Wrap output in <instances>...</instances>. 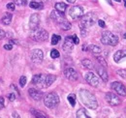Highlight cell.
<instances>
[{
	"label": "cell",
	"mask_w": 126,
	"mask_h": 118,
	"mask_svg": "<svg viewBox=\"0 0 126 118\" xmlns=\"http://www.w3.org/2000/svg\"><path fill=\"white\" fill-rule=\"evenodd\" d=\"M97 21V15L95 13H87V14H83L82 16L80 17V22H79V26L80 29H86L89 28L91 26H93Z\"/></svg>",
	"instance_id": "7a4b0ae2"
},
{
	"label": "cell",
	"mask_w": 126,
	"mask_h": 118,
	"mask_svg": "<svg viewBox=\"0 0 126 118\" xmlns=\"http://www.w3.org/2000/svg\"><path fill=\"white\" fill-rule=\"evenodd\" d=\"M123 37H124V39H126V33H124V35H123Z\"/></svg>",
	"instance_id": "ee69618b"
},
{
	"label": "cell",
	"mask_w": 126,
	"mask_h": 118,
	"mask_svg": "<svg viewBox=\"0 0 126 118\" xmlns=\"http://www.w3.org/2000/svg\"><path fill=\"white\" fill-rule=\"evenodd\" d=\"M67 2H69V3H75L76 2V0H66Z\"/></svg>",
	"instance_id": "b9f144b4"
},
{
	"label": "cell",
	"mask_w": 126,
	"mask_h": 118,
	"mask_svg": "<svg viewBox=\"0 0 126 118\" xmlns=\"http://www.w3.org/2000/svg\"><path fill=\"white\" fill-rule=\"evenodd\" d=\"M110 88L119 96H126V87L120 81H113L110 84Z\"/></svg>",
	"instance_id": "52a82bcc"
},
{
	"label": "cell",
	"mask_w": 126,
	"mask_h": 118,
	"mask_svg": "<svg viewBox=\"0 0 126 118\" xmlns=\"http://www.w3.org/2000/svg\"><path fill=\"white\" fill-rule=\"evenodd\" d=\"M31 38L36 42H45L48 39V33L45 29L33 30V33L31 34Z\"/></svg>",
	"instance_id": "5b68a950"
},
{
	"label": "cell",
	"mask_w": 126,
	"mask_h": 118,
	"mask_svg": "<svg viewBox=\"0 0 126 118\" xmlns=\"http://www.w3.org/2000/svg\"><path fill=\"white\" fill-rule=\"evenodd\" d=\"M15 5H16L15 3L10 2V3H8V4H7V6H6V7H7V9H8L9 11H14V10L16 9V6H15Z\"/></svg>",
	"instance_id": "e575fe53"
},
{
	"label": "cell",
	"mask_w": 126,
	"mask_h": 118,
	"mask_svg": "<svg viewBox=\"0 0 126 118\" xmlns=\"http://www.w3.org/2000/svg\"><path fill=\"white\" fill-rule=\"evenodd\" d=\"M56 79V76L54 74H45V82H44V88L49 87Z\"/></svg>",
	"instance_id": "ac0fdd59"
},
{
	"label": "cell",
	"mask_w": 126,
	"mask_h": 118,
	"mask_svg": "<svg viewBox=\"0 0 126 118\" xmlns=\"http://www.w3.org/2000/svg\"><path fill=\"white\" fill-rule=\"evenodd\" d=\"M124 58H126V50H122V49L117 50L113 55V60H114L115 63H119L122 59Z\"/></svg>",
	"instance_id": "d6986e66"
},
{
	"label": "cell",
	"mask_w": 126,
	"mask_h": 118,
	"mask_svg": "<svg viewBox=\"0 0 126 118\" xmlns=\"http://www.w3.org/2000/svg\"><path fill=\"white\" fill-rule=\"evenodd\" d=\"M69 15L73 19L80 18L83 15V8L81 6H73L69 10Z\"/></svg>",
	"instance_id": "ba28073f"
},
{
	"label": "cell",
	"mask_w": 126,
	"mask_h": 118,
	"mask_svg": "<svg viewBox=\"0 0 126 118\" xmlns=\"http://www.w3.org/2000/svg\"><path fill=\"white\" fill-rule=\"evenodd\" d=\"M81 64H82V66H83L84 68L89 69V70H91V69L94 68L93 62H92L91 60H89V59H82V60H81Z\"/></svg>",
	"instance_id": "603a6c76"
},
{
	"label": "cell",
	"mask_w": 126,
	"mask_h": 118,
	"mask_svg": "<svg viewBox=\"0 0 126 118\" xmlns=\"http://www.w3.org/2000/svg\"><path fill=\"white\" fill-rule=\"evenodd\" d=\"M96 59H97V61L103 66V67H107L108 66V64H107V62H106V60L103 58V57H100V56H96Z\"/></svg>",
	"instance_id": "4dcf8cb0"
},
{
	"label": "cell",
	"mask_w": 126,
	"mask_h": 118,
	"mask_svg": "<svg viewBox=\"0 0 126 118\" xmlns=\"http://www.w3.org/2000/svg\"><path fill=\"white\" fill-rule=\"evenodd\" d=\"M12 19H13V15L10 14V13H5L4 15L2 16L1 18V22L4 24V25H9L11 22H12Z\"/></svg>",
	"instance_id": "ffe728a7"
},
{
	"label": "cell",
	"mask_w": 126,
	"mask_h": 118,
	"mask_svg": "<svg viewBox=\"0 0 126 118\" xmlns=\"http://www.w3.org/2000/svg\"><path fill=\"white\" fill-rule=\"evenodd\" d=\"M61 40V37L59 35H56V34H53L52 37H51V44L52 45H55V44H58V42Z\"/></svg>",
	"instance_id": "f1b7e54d"
},
{
	"label": "cell",
	"mask_w": 126,
	"mask_h": 118,
	"mask_svg": "<svg viewBox=\"0 0 126 118\" xmlns=\"http://www.w3.org/2000/svg\"><path fill=\"white\" fill-rule=\"evenodd\" d=\"M119 39L117 35L111 33L110 31H104L102 33L101 37V43L105 45H110V46H115L118 44Z\"/></svg>",
	"instance_id": "3957f363"
},
{
	"label": "cell",
	"mask_w": 126,
	"mask_h": 118,
	"mask_svg": "<svg viewBox=\"0 0 126 118\" xmlns=\"http://www.w3.org/2000/svg\"><path fill=\"white\" fill-rule=\"evenodd\" d=\"M79 97L80 102L83 103L86 107L90 109H96L98 107V102L96 97L86 89H80L79 91Z\"/></svg>",
	"instance_id": "6da1fadb"
},
{
	"label": "cell",
	"mask_w": 126,
	"mask_h": 118,
	"mask_svg": "<svg viewBox=\"0 0 126 118\" xmlns=\"http://www.w3.org/2000/svg\"><path fill=\"white\" fill-rule=\"evenodd\" d=\"M72 38H73V41H74V44H79V38L77 37V35H73V36H72Z\"/></svg>",
	"instance_id": "8d00e7d4"
},
{
	"label": "cell",
	"mask_w": 126,
	"mask_h": 118,
	"mask_svg": "<svg viewBox=\"0 0 126 118\" xmlns=\"http://www.w3.org/2000/svg\"><path fill=\"white\" fill-rule=\"evenodd\" d=\"M115 1H116V2H120L121 0H115Z\"/></svg>",
	"instance_id": "f6af8a7d"
},
{
	"label": "cell",
	"mask_w": 126,
	"mask_h": 118,
	"mask_svg": "<svg viewBox=\"0 0 126 118\" xmlns=\"http://www.w3.org/2000/svg\"><path fill=\"white\" fill-rule=\"evenodd\" d=\"M44 82H45V74H38L33 75L32 77V84L39 88H44Z\"/></svg>",
	"instance_id": "8fae6325"
},
{
	"label": "cell",
	"mask_w": 126,
	"mask_h": 118,
	"mask_svg": "<svg viewBox=\"0 0 126 118\" xmlns=\"http://www.w3.org/2000/svg\"><path fill=\"white\" fill-rule=\"evenodd\" d=\"M116 74H118L119 76H121L122 78L126 79V70H123V69H121V70H117V71H116Z\"/></svg>",
	"instance_id": "836d02e7"
},
{
	"label": "cell",
	"mask_w": 126,
	"mask_h": 118,
	"mask_svg": "<svg viewBox=\"0 0 126 118\" xmlns=\"http://www.w3.org/2000/svg\"><path fill=\"white\" fill-rule=\"evenodd\" d=\"M30 112H31L32 115L35 116V117H38V118H47V117L44 112H42V111H40V110H38V109H35V108H31V109H30Z\"/></svg>",
	"instance_id": "7402d4cb"
},
{
	"label": "cell",
	"mask_w": 126,
	"mask_h": 118,
	"mask_svg": "<svg viewBox=\"0 0 126 118\" xmlns=\"http://www.w3.org/2000/svg\"><path fill=\"white\" fill-rule=\"evenodd\" d=\"M59 56H60V53H59V51L57 49H52L50 51V57L51 58L55 59V58H58Z\"/></svg>",
	"instance_id": "f546056e"
},
{
	"label": "cell",
	"mask_w": 126,
	"mask_h": 118,
	"mask_svg": "<svg viewBox=\"0 0 126 118\" xmlns=\"http://www.w3.org/2000/svg\"><path fill=\"white\" fill-rule=\"evenodd\" d=\"M25 84H26V76L25 75H22V76L19 77V85L21 87H24Z\"/></svg>",
	"instance_id": "1f68e13d"
},
{
	"label": "cell",
	"mask_w": 126,
	"mask_h": 118,
	"mask_svg": "<svg viewBox=\"0 0 126 118\" xmlns=\"http://www.w3.org/2000/svg\"><path fill=\"white\" fill-rule=\"evenodd\" d=\"M84 78H85L86 82H87L89 85L93 86V87H97V86L99 85V78H98L97 75H95L92 72L86 73L85 75H84Z\"/></svg>",
	"instance_id": "30bf717a"
},
{
	"label": "cell",
	"mask_w": 126,
	"mask_h": 118,
	"mask_svg": "<svg viewBox=\"0 0 126 118\" xmlns=\"http://www.w3.org/2000/svg\"><path fill=\"white\" fill-rule=\"evenodd\" d=\"M95 69H96V72H97L98 75L102 78V80L104 82H107L109 80V75H108V73H107L105 67H103L102 65H100V66H97Z\"/></svg>",
	"instance_id": "e0dca14e"
},
{
	"label": "cell",
	"mask_w": 126,
	"mask_h": 118,
	"mask_svg": "<svg viewBox=\"0 0 126 118\" xmlns=\"http://www.w3.org/2000/svg\"><path fill=\"white\" fill-rule=\"evenodd\" d=\"M74 44H74L72 36H67L65 38V41H64V44H63V49L66 52H71L74 48Z\"/></svg>",
	"instance_id": "2e32d148"
},
{
	"label": "cell",
	"mask_w": 126,
	"mask_h": 118,
	"mask_svg": "<svg viewBox=\"0 0 126 118\" xmlns=\"http://www.w3.org/2000/svg\"><path fill=\"white\" fill-rule=\"evenodd\" d=\"M28 0H15V4L17 6H25Z\"/></svg>",
	"instance_id": "d6a6232c"
},
{
	"label": "cell",
	"mask_w": 126,
	"mask_h": 118,
	"mask_svg": "<svg viewBox=\"0 0 126 118\" xmlns=\"http://www.w3.org/2000/svg\"><path fill=\"white\" fill-rule=\"evenodd\" d=\"M86 50L90 51L93 54H100L102 49L100 48V46L96 45V44H88V46H86Z\"/></svg>",
	"instance_id": "44dd1931"
},
{
	"label": "cell",
	"mask_w": 126,
	"mask_h": 118,
	"mask_svg": "<svg viewBox=\"0 0 126 118\" xmlns=\"http://www.w3.org/2000/svg\"><path fill=\"white\" fill-rule=\"evenodd\" d=\"M4 48L7 49V50H11V49L13 48V44H4Z\"/></svg>",
	"instance_id": "ab89813d"
},
{
	"label": "cell",
	"mask_w": 126,
	"mask_h": 118,
	"mask_svg": "<svg viewBox=\"0 0 126 118\" xmlns=\"http://www.w3.org/2000/svg\"><path fill=\"white\" fill-rule=\"evenodd\" d=\"M67 100L72 106H75V104H76V95L75 94H69L67 97Z\"/></svg>",
	"instance_id": "83f0119b"
},
{
	"label": "cell",
	"mask_w": 126,
	"mask_h": 118,
	"mask_svg": "<svg viewBox=\"0 0 126 118\" xmlns=\"http://www.w3.org/2000/svg\"><path fill=\"white\" fill-rule=\"evenodd\" d=\"M29 6H30L31 9H34V10H42L43 7H44L42 3H40V2H36V1H32V2H30Z\"/></svg>",
	"instance_id": "4316f807"
},
{
	"label": "cell",
	"mask_w": 126,
	"mask_h": 118,
	"mask_svg": "<svg viewBox=\"0 0 126 118\" xmlns=\"http://www.w3.org/2000/svg\"><path fill=\"white\" fill-rule=\"evenodd\" d=\"M59 25V27L61 28L62 30L64 31H67V30H70L71 29V27H72V25H71V23L67 20V19H65L64 21H62L60 24H58Z\"/></svg>",
	"instance_id": "484cf974"
},
{
	"label": "cell",
	"mask_w": 126,
	"mask_h": 118,
	"mask_svg": "<svg viewBox=\"0 0 126 118\" xmlns=\"http://www.w3.org/2000/svg\"><path fill=\"white\" fill-rule=\"evenodd\" d=\"M50 18H51L54 22H56L57 24H60L62 21H64V20L66 19L65 16H64V14L58 12V11H56V10H54V11H52V12L50 13Z\"/></svg>",
	"instance_id": "5bb4252c"
},
{
	"label": "cell",
	"mask_w": 126,
	"mask_h": 118,
	"mask_svg": "<svg viewBox=\"0 0 126 118\" xmlns=\"http://www.w3.org/2000/svg\"><path fill=\"white\" fill-rule=\"evenodd\" d=\"M40 24V15L39 14H32L29 18V28L31 31L36 30Z\"/></svg>",
	"instance_id": "4fadbf2b"
},
{
	"label": "cell",
	"mask_w": 126,
	"mask_h": 118,
	"mask_svg": "<svg viewBox=\"0 0 126 118\" xmlns=\"http://www.w3.org/2000/svg\"><path fill=\"white\" fill-rule=\"evenodd\" d=\"M105 99L108 102V103L110 104L111 106H117V105H119L121 103V100L119 99V97L116 96L114 93H111V92L106 93Z\"/></svg>",
	"instance_id": "8992f818"
},
{
	"label": "cell",
	"mask_w": 126,
	"mask_h": 118,
	"mask_svg": "<svg viewBox=\"0 0 126 118\" xmlns=\"http://www.w3.org/2000/svg\"><path fill=\"white\" fill-rule=\"evenodd\" d=\"M59 102H60L59 96L55 92L47 93V95L45 96V98H44V103L49 109H52V108L56 107L59 104Z\"/></svg>",
	"instance_id": "277c9868"
},
{
	"label": "cell",
	"mask_w": 126,
	"mask_h": 118,
	"mask_svg": "<svg viewBox=\"0 0 126 118\" xmlns=\"http://www.w3.org/2000/svg\"><path fill=\"white\" fill-rule=\"evenodd\" d=\"M5 105V102H4V98L3 97H0V110L4 107Z\"/></svg>",
	"instance_id": "f35d334b"
},
{
	"label": "cell",
	"mask_w": 126,
	"mask_h": 118,
	"mask_svg": "<svg viewBox=\"0 0 126 118\" xmlns=\"http://www.w3.org/2000/svg\"><path fill=\"white\" fill-rule=\"evenodd\" d=\"M28 94L31 97L34 101H41L44 97V93L38 89L35 88H30L28 90Z\"/></svg>",
	"instance_id": "9a60e30c"
},
{
	"label": "cell",
	"mask_w": 126,
	"mask_h": 118,
	"mask_svg": "<svg viewBox=\"0 0 126 118\" xmlns=\"http://www.w3.org/2000/svg\"><path fill=\"white\" fill-rule=\"evenodd\" d=\"M63 74L65 75V77H66L67 79H69V80H77V79H78V73H77V71H76L74 68H72V67L66 68V69L64 70Z\"/></svg>",
	"instance_id": "7c38bea8"
},
{
	"label": "cell",
	"mask_w": 126,
	"mask_h": 118,
	"mask_svg": "<svg viewBox=\"0 0 126 118\" xmlns=\"http://www.w3.org/2000/svg\"><path fill=\"white\" fill-rule=\"evenodd\" d=\"M123 2H124V6H125V8H126V0H123Z\"/></svg>",
	"instance_id": "7bdbcfd3"
},
{
	"label": "cell",
	"mask_w": 126,
	"mask_h": 118,
	"mask_svg": "<svg viewBox=\"0 0 126 118\" xmlns=\"http://www.w3.org/2000/svg\"><path fill=\"white\" fill-rule=\"evenodd\" d=\"M97 21H98V24H99L100 27H102V28H105V27H106V24H105V21H104V20L99 19V20H97Z\"/></svg>",
	"instance_id": "d590c367"
},
{
	"label": "cell",
	"mask_w": 126,
	"mask_h": 118,
	"mask_svg": "<svg viewBox=\"0 0 126 118\" xmlns=\"http://www.w3.org/2000/svg\"><path fill=\"white\" fill-rule=\"evenodd\" d=\"M5 36H6L5 32H4V31H3L2 29H0V40L4 39V38H5Z\"/></svg>",
	"instance_id": "60d3db41"
},
{
	"label": "cell",
	"mask_w": 126,
	"mask_h": 118,
	"mask_svg": "<svg viewBox=\"0 0 126 118\" xmlns=\"http://www.w3.org/2000/svg\"><path fill=\"white\" fill-rule=\"evenodd\" d=\"M44 59V52L43 50L39 49V48H36V49H33L31 52V60L33 63L35 64H40L42 63Z\"/></svg>",
	"instance_id": "9c48e42d"
},
{
	"label": "cell",
	"mask_w": 126,
	"mask_h": 118,
	"mask_svg": "<svg viewBox=\"0 0 126 118\" xmlns=\"http://www.w3.org/2000/svg\"><path fill=\"white\" fill-rule=\"evenodd\" d=\"M8 98H9V100L10 101H15V99H16V96H15V94L14 93H10L9 95H8Z\"/></svg>",
	"instance_id": "74e56055"
},
{
	"label": "cell",
	"mask_w": 126,
	"mask_h": 118,
	"mask_svg": "<svg viewBox=\"0 0 126 118\" xmlns=\"http://www.w3.org/2000/svg\"><path fill=\"white\" fill-rule=\"evenodd\" d=\"M66 9H67V6H66V4L63 3V2H58V3L55 4V10L58 11V12H60V13H63V14H64L65 11H66Z\"/></svg>",
	"instance_id": "d4e9b609"
},
{
	"label": "cell",
	"mask_w": 126,
	"mask_h": 118,
	"mask_svg": "<svg viewBox=\"0 0 126 118\" xmlns=\"http://www.w3.org/2000/svg\"><path fill=\"white\" fill-rule=\"evenodd\" d=\"M76 116L78 118H90V116L88 115L87 111L84 108H79V110L76 113Z\"/></svg>",
	"instance_id": "cb8c5ba5"
}]
</instances>
